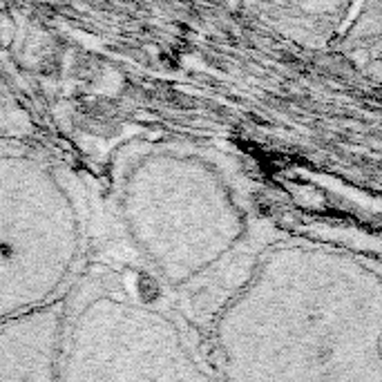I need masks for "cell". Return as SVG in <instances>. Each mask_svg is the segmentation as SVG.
I'll list each match as a JSON object with an SVG mask.
<instances>
[{
	"label": "cell",
	"mask_w": 382,
	"mask_h": 382,
	"mask_svg": "<svg viewBox=\"0 0 382 382\" xmlns=\"http://www.w3.org/2000/svg\"><path fill=\"white\" fill-rule=\"evenodd\" d=\"M179 322L117 278L87 280L67 297L58 382H217Z\"/></svg>",
	"instance_id": "cell-3"
},
{
	"label": "cell",
	"mask_w": 382,
	"mask_h": 382,
	"mask_svg": "<svg viewBox=\"0 0 382 382\" xmlns=\"http://www.w3.org/2000/svg\"><path fill=\"white\" fill-rule=\"evenodd\" d=\"M67 297L3 319L0 382H58Z\"/></svg>",
	"instance_id": "cell-5"
},
{
	"label": "cell",
	"mask_w": 382,
	"mask_h": 382,
	"mask_svg": "<svg viewBox=\"0 0 382 382\" xmlns=\"http://www.w3.org/2000/svg\"><path fill=\"white\" fill-rule=\"evenodd\" d=\"M344 54L382 81V3L364 5L344 38Z\"/></svg>",
	"instance_id": "cell-6"
},
{
	"label": "cell",
	"mask_w": 382,
	"mask_h": 382,
	"mask_svg": "<svg viewBox=\"0 0 382 382\" xmlns=\"http://www.w3.org/2000/svg\"><path fill=\"white\" fill-rule=\"evenodd\" d=\"M148 161L141 170L155 186L135 172L123 197L132 237L166 286L190 304L192 322L212 331L264 255L244 251L248 219L210 166L175 155Z\"/></svg>",
	"instance_id": "cell-2"
},
{
	"label": "cell",
	"mask_w": 382,
	"mask_h": 382,
	"mask_svg": "<svg viewBox=\"0 0 382 382\" xmlns=\"http://www.w3.org/2000/svg\"><path fill=\"white\" fill-rule=\"evenodd\" d=\"M81 248L74 201L49 166L32 157H3V319L65 300Z\"/></svg>",
	"instance_id": "cell-4"
},
{
	"label": "cell",
	"mask_w": 382,
	"mask_h": 382,
	"mask_svg": "<svg viewBox=\"0 0 382 382\" xmlns=\"http://www.w3.org/2000/svg\"><path fill=\"white\" fill-rule=\"evenodd\" d=\"M217 382H382V273L271 246L210 331Z\"/></svg>",
	"instance_id": "cell-1"
}]
</instances>
